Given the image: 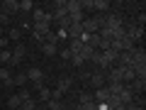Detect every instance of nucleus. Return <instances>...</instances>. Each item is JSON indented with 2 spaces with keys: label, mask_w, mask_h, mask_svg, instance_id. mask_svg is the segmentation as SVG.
I'll use <instances>...</instances> for the list:
<instances>
[{
  "label": "nucleus",
  "mask_w": 146,
  "mask_h": 110,
  "mask_svg": "<svg viewBox=\"0 0 146 110\" xmlns=\"http://www.w3.org/2000/svg\"><path fill=\"white\" fill-rule=\"evenodd\" d=\"M25 73H27V81H32L36 91H39V88L44 86V73H42V68H39V66H32V68H27Z\"/></svg>",
  "instance_id": "f257e3e1"
},
{
  "label": "nucleus",
  "mask_w": 146,
  "mask_h": 110,
  "mask_svg": "<svg viewBox=\"0 0 146 110\" xmlns=\"http://www.w3.org/2000/svg\"><path fill=\"white\" fill-rule=\"evenodd\" d=\"M71 83H73V78H71V76H61V78H58V83H56L58 88H56V91H51V98H54V100H58L63 93H68Z\"/></svg>",
  "instance_id": "f03ea898"
},
{
  "label": "nucleus",
  "mask_w": 146,
  "mask_h": 110,
  "mask_svg": "<svg viewBox=\"0 0 146 110\" xmlns=\"http://www.w3.org/2000/svg\"><path fill=\"white\" fill-rule=\"evenodd\" d=\"M51 32V25L49 22H34L32 25V34H34V39L36 42H44V37Z\"/></svg>",
  "instance_id": "7ed1b4c3"
},
{
  "label": "nucleus",
  "mask_w": 146,
  "mask_h": 110,
  "mask_svg": "<svg viewBox=\"0 0 146 110\" xmlns=\"http://www.w3.org/2000/svg\"><path fill=\"white\" fill-rule=\"evenodd\" d=\"M25 56H27V49L22 47V44H17V47L12 49V61H10V68H12V66H20V64L25 61Z\"/></svg>",
  "instance_id": "20e7f679"
},
{
  "label": "nucleus",
  "mask_w": 146,
  "mask_h": 110,
  "mask_svg": "<svg viewBox=\"0 0 146 110\" xmlns=\"http://www.w3.org/2000/svg\"><path fill=\"white\" fill-rule=\"evenodd\" d=\"M32 20L34 22H49V25H51V12L42 10V7H34V10H32ZM34 22H32V25H34Z\"/></svg>",
  "instance_id": "39448f33"
},
{
  "label": "nucleus",
  "mask_w": 146,
  "mask_h": 110,
  "mask_svg": "<svg viewBox=\"0 0 146 110\" xmlns=\"http://www.w3.org/2000/svg\"><path fill=\"white\" fill-rule=\"evenodd\" d=\"M124 30H127V37H129V39H131V42H139V39H141V37H144V27H139V25H131V27H124Z\"/></svg>",
  "instance_id": "423d86ee"
},
{
  "label": "nucleus",
  "mask_w": 146,
  "mask_h": 110,
  "mask_svg": "<svg viewBox=\"0 0 146 110\" xmlns=\"http://www.w3.org/2000/svg\"><path fill=\"white\" fill-rule=\"evenodd\" d=\"M0 10L5 12V15H15V12H20V0H5L0 5Z\"/></svg>",
  "instance_id": "0eeeda50"
},
{
  "label": "nucleus",
  "mask_w": 146,
  "mask_h": 110,
  "mask_svg": "<svg viewBox=\"0 0 146 110\" xmlns=\"http://www.w3.org/2000/svg\"><path fill=\"white\" fill-rule=\"evenodd\" d=\"M80 27H83V34H98V22L93 20V17H88V20H83L80 22Z\"/></svg>",
  "instance_id": "6e6552de"
},
{
  "label": "nucleus",
  "mask_w": 146,
  "mask_h": 110,
  "mask_svg": "<svg viewBox=\"0 0 146 110\" xmlns=\"http://www.w3.org/2000/svg\"><path fill=\"white\" fill-rule=\"evenodd\" d=\"M66 12H68V15H78V12H83V3H80V0H66Z\"/></svg>",
  "instance_id": "1a4fd4ad"
},
{
  "label": "nucleus",
  "mask_w": 146,
  "mask_h": 110,
  "mask_svg": "<svg viewBox=\"0 0 146 110\" xmlns=\"http://www.w3.org/2000/svg\"><path fill=\"white\" fill-rule=\"evenodd\" d=\"M102 27H107V30H117V27H122V17H117V15H105V25Z\"/></svg>",
  "instance_id": "9d476101"
},
{
  "label": "nucleus",
  "mask_w": 146,
  "mask_h": 110,
  "mask_svg": "<svg viewBox=\"0 0 146 110\" xmlns=\"http://www.w3.org/2000/svg\"><path fill=\"white\" fill-rule=\"evenodd\" d=\"M90 83L95 86V88H105V83H107V78H105L102 71H95L93 76H90Z\"/></svg>",
  "instance_id": "9b49d317"
},
{
  "label": "nucleus",
  "mask_w": 146,
  "mask_h": 110,
  "mask_svg": "<svg viewBox=\"0 0 146 110\" xmlns=\"http://www.w3.org/2000/svg\"><path fill=\"white\" fill-rule=\"evenodd\" d=\"M131 56H134V66L136 64H146V52L141 47H134L131 49Z\"/></svg>",
  "instance_id": "f8f14e48"
},
{
  "label": "nucleus",
  "mask_w": 146,
  "mask_h": 110,
  "mask_svg": "<svg viewBox=\"0 0 146 110\" xmlns=\"http://www.w3.org/2000/svg\"><path fill=\"white\" fill-rule=\"evenodd\" d=\"M12 86L15 88H25L27 86V73H15L12 76Z\"/></svg>",
  "instance_id": "ddd939ff"
},
{
  "label": "nucleus",
  "mask_w": 146,
  "mask_h": 110,
  "mask_svg": "<svg viewBox=\"0 0 146 110\" xmlns=\"http://www.w3.org/2000/svg\"><path fill=\"white\" fill-rule=\"evenodd\" d=\"M93 10H98V12H107L110 10V0H93Z\"/></svg>",
  "instance_id": "4468645a"
},
{
  "label": "nucleus",
  "mask_w": 146,
  "mask_h": 110,
  "mask_svg": "<svg viewBox=\"0 0 146 110\" xmlns=\"http://www.w3.org/2000/svg\"><path fill=\"white\" fill-rule=\"evenodd\" d=\"M127 88H129L131 93H134V91H144V88H146V78H134Z\"/></svg>",
  "instance_id": "2eb2a0df"
},
{
  "label": "nucleus",
  "mask_w": 146,
  "mask_h": 110,
  "mask_svg": "<svg viewBox=\"0 0 146 110\" xmlns=\"http://www.w3.org/2000/svg\"><path fill=\"white\" fill-rule=\"evenodd\" d=\"M42 52H44V56H56V54H58V47H56V44H46V42H44V44H42Z\"/></svg>",
  "instance_id": "dca6fc26"
},
{
  "label": "nucleus",
  "mask_w": 146,
  "mask_h": 110,
  "mask_svg": "<svg viewBox=\"0 0 146 110\" xmlns=\"http://www.w3.org/2000/svg\"><path fill=\"white\" fill-rule=\"evenodd\" d=\"M105 88L110 91V95H119L122 91L127 88V86H124V83H107V86H105Z\"/></svg>",
  "instance_id": "f3484780"
},
{
  "label": "nucleus",
  "mask_w": 146,
  "mask_h": 110,
  "mask_svg": "<svg viewBox=\"0 0 146 110\" xmlns=\"http://www.w3.org/2000/svg\"><path fill=\"white\" fill-rule=\"evenodd\" d=\"M119 100H122V105H131V100H134V93H131L129 88H124L119 93Z\"/></svg>",
  "instance_id": "a211bd4d"
},
{
  "label": "nucleus",
  "mask_w": 146,
  "mask_h": 110,
  "mask_svg": "<svg viewBox=\"0 0 146 110\" xmlns=\"http://www.w3.org/2000/svg\"><path fill=\"white\" fill-rule=\"evenodd\" d=\"M10 61H12V52L10 49H3V52H0V64L10 68Z\"/></svg>",
  "instance_id": "6ab92c4d"
},
{
  "label": "nucleus",
  "mask_w": 146,
  "mask_h": 110,
  "mask_svg": "<svg viewBox=\"0 0 146 110\" xmlns=\"http://www.w3.org/2000/svg\"><path fill=\"white\" fill-rule=\"evenodd\" d=\"M20 105H22V100H20V95H10V98H7V108L10 110H20Z\"/></svg>",
  "instance_id": "aec40b11"
},
{
  "label": "nucleus",
  "mask_w": 146,
  "mask_h": 110,
  "mask_svg": "<svg viewBox=\"0 0 146 110\" xmlns=\"http://www.w3.org/2000/svg\"><path fill=\"white\" fill-rule=\"evenodd\" d=\"M39 100H42V103H49V100H51V88L42 86V88H39Z\"/></svg>",
  "instance_id": "412c9836"
},
{
  "label": "nucleus",
  "mask_w": 146,
  "mask_h": 110,
  "mask_svg": "<svg viewBox=\"0 0 146 110\" xmlns=\"http://www.w3.org/2000/svg\"><path fill=\"white\" fill-rule=\"evenodd\" d=\"M34 108H39L34 98H27V100H22V105H20V110H34Z\"/></svg>",
  "instance_id": "4be33fe9"
},
{
  "label": "nucleus",
  "mask_w": 146,
  "mask_h": 110,
  "mask_svg": "<svg viewBox=\"0 0 146 110\" xmlns=\"http://www.w3.org/2000/svg\"><path fill=\"white\" fill-rule=\"evenodd\" d=\"M0 81H3V83H7V81H12V71L7 66H3L0 68Z\"/></svg>",
  "instance_id": "5701e85b"
},
{
  "label": "nucleus",
  "mask_w": 146,
  "mask_h": 110,
  "mask_svg": "<svg viewBox=\"0 0 146 110\" xmlns=\"http://www.w3.org/2000/svg\"><path fill=\"white\" fill-rule=\"evenodd\" d=\"M20 37H22V30H20V27H12V30L7 32V39H10V42H17Z\"/></svg>",
  "instance_id": "b1692460"
},
{
  "label": "nucleus",
  "mask_w": 146,
  "mask_h": 110,
  "mask_svg": "<svg viewBox=\"0 0 146 110\" xmlns=\"http://www.w3.org/2000/svg\"><path fill=\"white\" fill-rule=\"evenodd\" d=\"M83 44L85 42H80V39H71V47H68V49H71V54H78L80 49H83Z\"/></svg>",
  "instance_id": "393cba45"
},
{
  "label": "nucleus",
  "mask_w": 146,
  "mask_h": 110,
  "mask_svg": "<svg viewBox=\"0 0 146 110\" xmlns=\"http://www.w3.org/2000/svg\"><path fill=\"white\" fill-rule=\"evenodd\" d=\"M78 54H80V56H83V59H85V61H90V56H93V54H95V49H90V47H88V44H83V49H80V52H78Z\"/></svg>",
  "instance_id": "a878e982"
},
{
  "label": "nucleus",
  "mask_w": 146,
  "mask_h": 110,
  "mask_svg": "<svg viewBox=\"0 0 146 110\" xmlns=\"http://www.w3.org/2000/svg\"><path fill=\"white\" fill-rule=\"evenodd\" d=\"M20 10L32 12V10H34V3H32V0H20Z\"/></svg>",
  "instance_id": "bb28decb"
},
{
  "label": "nucleus",
  "mask_w": 146,
  "mask_h": 110,
  "mask_svg": "<svg viewBox=\"0 0 146 110\" xmlns=\"http://www.w3.org/2000/svg\"><path fill=\"white\" fill-rule=\"evenodd\" d=\"M46 105H49V110H66V108H63V105H61V100H54V98L49 100Z\"/></svg>",
  "instance_id": "cd10ccee"
},
{
  "label": "nucleus",
  "mask_w": 146,
  "mask_h": 110,
  "mask_svg": "<svg viewBox=\"0 0 146 110\" xmlns=\"http://www.w3.org/2000/svg\"><path fill=\"white\" fill-rule=\"evenodd\" d=\"M58 56H61L63 61H71V56H73V54H71V49L66 47V49H58Z\"/></svg>",
  "instance_id": "c85d7f7f"
},
{
  "label": "nucleus",
  "mask_w": 146,
  "mask_h": 110,
  "mask_svg": "<svg viewBox=\"0 0 146 110\" xmlns=\"http://www.w3.org/2000/svg\"><path fill=\"white\" fill-rule=\"evenodd\" d=\"M71 64H73V66H83V64H85V59L80 56V54H73V56H71Z\"/></svg>",
  "instance_id": "c756f323"
},
{
  "label": "nucleus",
  "mask_w": 146,
  "mask_h": 110,
  "mask_svg": "<svg viewBox=\"0 0 146 110\" xmlns=\"http://www.w3.org/2000/svg\"><path fill=\"white\" fill-rule=\"evenodd\" d=\"M17 95H20V100H27V98H32L29 88H20V91H17Z\"/></svg>",
  "instance_id": "7c9ffc66"
},
{
  "label": "nucleus",
  "mask_w": 146,
  "mask_h": 110,
  "mask_svg": "<svg viewBox=\"0 0 146 110\" xmlns=\"http://www.w3.org/2000/svg\"><path fill=\"white\" fill-rule=\"evenodd\" d=\"M3 49H10V39H7V37H0V52H3Z\"/></svg>",
  "instance_id": "2f4dec72"
},
{
  "label": "nucleus",
  "mask_w": 146,
  "mask_h": 110,
  "mask_svg": "<svg viewBox=\"0 0 146 110\" xmlns=\"http://www.w3.org/2000/svg\"><path fill=\"white\" fill-rule=\"evenodd\" d=\"M7 22H10V15L3 12V15H0V27H7Z\"/></svg>",
  "instance_id": "473e14b6"
},
{
  "label": "nucleus",
  "mask_w": 146,
  "mask_h": 110,
  "mask_svg": "<svg viewBox=\"0 0 146 110\" xmlns=\"http://www.w3.org/2000/svg\"><path fill=\"white\" fill-rule=\"evenodd\" d=\"M90 100H93L90 93H80V103H90Z\"/></svg>",
  "instance_id": "72a5a7b5"
},
{
  "label": "nucleus",
  "mask_w": 146,
  "mask_h": 110,
  "mask_svg": "<svg viewBox=\"0 0 146 110\" xmlns=\"http://www.w3.org/2000/svg\"><path fill=\"white\" fill-rule=\"evenodd\" d=\"M124 110H144V108H141V105H134V103H131V105H124Z\"/></svg>",
  "instance_id": "f704fd0d"
},
{
  "label": "nucleus",
  "mask_w": 146,
  "mask_h": 110,
  "mask_svg": "<svg viewBox=\"0 0 146 110\" xmlns=\"http://www.w3.org/2000/svg\"><path fill=\"white\" fill-rule=\"evenodd\" d=\"M0 37H5V27H0Z\"/></svg>",
  "instance_id": "c9c22d12"
},
{
  "label": "nucleus",
  "mask_w": 146,
  "mask_h": 110,
  "mask_svg": "<svg viewBox=\"0 0 146 110\" xmlns=\"http://www.w3.org/2000/svg\"><path fill=\"white\" fill-rule=\"evenodd\" d=\"M34 110H42V108H34Z\"/></svg>",
  "instance_id": "e433bc0d"
},
{
  "label": "nucleus",
  "mask_w": 146,
  "mask_h": 110,
  "mask_svg": "<svg viewBox=\"0 0 146 110\" xmlns=\"http://www.w3.org/2000/svg\"><path fill=\"white\" fill-rule=\"evenodd\" d=\"M0 15H3V10H0Z\"/></svg>",
  "instance_id": "4c0bfd02"
}]
</instances>
